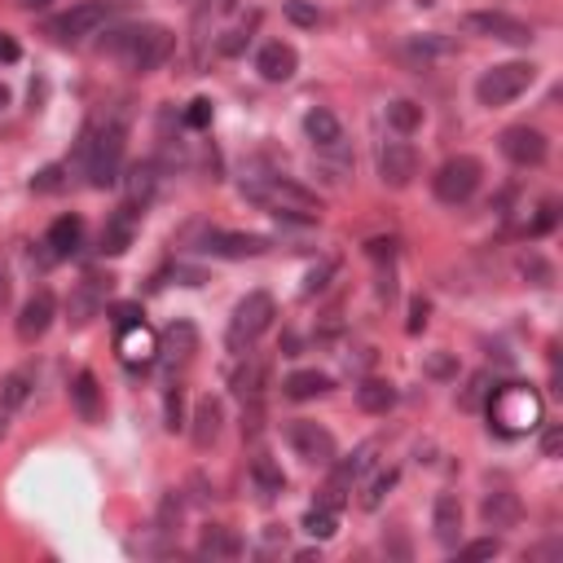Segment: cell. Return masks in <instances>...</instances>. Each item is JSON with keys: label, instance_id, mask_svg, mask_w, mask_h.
Listing matches in <instances>:
<instances>
[{"label": "cell", "instance_id": "1", "mask_svg": "<svg viewBox=\"0 0 563 563\" xmlns=\"http://www.w3.org/2000/svg\"><path fill=\"white\" fill-rule=\"evenodd\" d=\"M124 142H128V120L124 115H110L101 128L88 124L79 133V150H75V163L79 172L88 176V185L106 189L120 181V163H124Z\"/></svg>", "mask_w": 563, "mask_h": 563}, {"label": "cell", "instance_id": "2", "mask_svg": "<svg viewBox=\"0 0 563 563\" xmlns=\"http://www.w3.org/2000/svg\"><path fill=\"white\" fill-rule=\"evenodd\" d=\"M243 194L260 207H269L278 220H321V198L313 189H304L299 181H286V176H247L243 181Z\"/></svg>", "mask_w": 563, "mask_h": 563}, {"label": "cell", "instance_id": "3", "mask_svg": "<svg viewBox=\"0 0 563 563\" xmlns=\"http://www.w3.org/2000/svg\"><path fill=\"white\" fill-rule=\"evenodd\" d=\"M172 49H176V36H172L168 27H159V23L128 27V32H115V36L106 40V53L120 58V62H124L128 71H137V75L159 71V66L172 58Z\"/></svg>", "mask_w": 563, "mask_h": 563}, {"label": "cell", "instance_id": "4", "mask_svg": "<svg viewBox=\"0 0 563 563\" xmlns=\"http://www.w3.org/2000/svg\"><path fill=\"white\" fill-rule=\"evenodd\" d=\"M485 409H489V418H493V431H502V436H528V431L541 427V396H537V388H528V383H506V388H498Z\"/></svg>", "mask_w": 563, "mask_h": 563}, {"label": "cell", "instance_id": "5", "mask_svg": "<svg viewBox=\"0 0 563 563\" xmlns=\"http://www.w3.org/2000/svg\"><path fill=\"white\" fill-rule=\"evenodd\" d=\"M273 317H278V304H273V295L269 291H252V295H243L238 299V308H234V317H230V330H224V344H230V353H252L256 348V340L273 326Z\"/></svg>", "mask_w": 563, "mask_h": 563}, {"label": "cell", "instance_id": "6", "mask_svg": "<svg viewBox=\"0 0 563 563\" xmlns=\"http://www.w3.org/2000/svg\"><path fill=\"white\" fill-rule=\"evenodd\" d=\"M480 181H485L480 159H472V155H454V159H444V163L436 168L431 189H436V198H440L444 207H463V203H472V194L480 189Z\"/></svg>", "mask_w": 563, "mask_h": 563}, {"label": "cell", "instance_id": "7", "mask_svg": "<svg viewBox=\"0 0 563 563\" xmlns=\"http://www.w3.org/2000/svg\"><path fill=\"white\" fill-rule=\"evenodd\" d=\"M533 79H537V66L533 62H502V66H489L476 79V97H480V106H506L519 93H528Z\"/></svg>", "mask_w": 563, "mask_h": 563}, {"label": "cell", "instance_id": "8", "mask_svg": "<svg viewBox=\"0 0 563 563\" xmlns=\"http://www.w3.org/2000/svg\"><path fill=\"white\" fill-rule=\"evenodd\" d=\"M110 291H115V278H110V273H84V278L75 282L71 299H66V321H71L75 330H79V326H88V321L106 308Z\"/></svg>", "mask_w": 563, "mask_h": 563}, {"label": "cell", "instance_id": "9", "mask_svg": "<svg viewBox=\"0 0 563 563\" xmlns=\"http://www.w3.org/2000/svg\"><path fill=\"white\" fill-rule=\"evenodd\" d=\"M286 440H291L295 454L304 463H313V467H334V454H340V449H334V436L313 418H295L286 427Z\"/></svg>", "mask_w": 563, "mask_h": 563}, {"label": "cell", "instance_id": "10", "mask_svg": "<svg viewBox=\"0 0 563 563\" xmlns=\"http://www.w3.org/2000/svg\"><path fill=\"white\" fill-rule=\"evenodd\" d=\"M106 19H110V5H106V0H84V5H75L71 14H62V19L49 23V36L62 40V45H79V40L97 36Z\"/></svg>", "mask_w": 563, "mask_h": 563}, {"label": "cell", "instance_id": "11", "mask_svg": "<svg viewBox=\"0 0 563 563\" xmlns=\"http://www.w3.org/2000/svg\"><path fill=\"white\" fill-rule=\"evenodd\" d=\"M194 353H198V330H194L189 321H172V326L163 330V340H159V357H155V362H163L168 383H176V375L194 362Z\"/></svg>", "mask_w": 563, "mask_h": 563}, {"label": "cell", "instance_id": "12", "mask_svg": "<svg viewBox=\"0 0 563 563\" xmlns=\"http://www.w3.org/2000/svg\"><path fill=\"white\" fill-rule=\"evenodd\" d=\"M115 353H120V362H124L128 370H146V366H155V357H159V334H155L146 321L120 326Z\"/></svg>", "mask_w": 563, "mask_h": 563}, {"label": "cell", "instance_id": "13", "mask_svg": "<svg viewBox=\"0 0 563 563\" xmlns=\"http://www.w3.org/2000/svg\"><path fill=\"white\" fill-rule=\"evenodd\" d=\"M498 146H502V155H506L515 168H541L546 155H550V142H546L537 128H528V124L506 128V133L498 137Z\"/></svg>", "mask_w": 563, "mask_h": 563}, {"label": "cell", "instance_id": "14", "mask_svg": "<svg viewBox=\"0 0 563 563\" xmlns=\"http://www.w3.org/2000/svg\"><path fill=\"white\" fill-rule=\"evenodd\" d=\"M53 317H58V299H53V291L40 286V291L23 304V313H19V340H23V344L45 340L49 326H53Z\"/></svg>", "mask_w": 563, "mask_h": 563}, {"label": "cell", "instance_id": "15", "mask_svg": "<svg viewBox=\"0 0 563 563\" xmlns=\"http://www.w3.org/2000/svg\"><path fill=\"white\" fill-rule=\"evenodd\" d=\"M32 383H36V370H32V366H19V370H10L5 379H0V440L10 436V423H14V414L27 405V396H32Z\"/></svg>", "mask_w": 563, "mask_h": 563}, {"label": "cell", "instance_id": "16", "mask_svg": "<svg viewBox=\"0 0 563 563\" xmlns=\"http://www.w3.org/2000/svg\"><path fill=\"white\" fill-rule=\"evenodd\" d=\"M79 238H84V220L79 216H58L53 224H49V234H45V256H40V265H58V260H66V256H75L79 252Z\"/></svg>", "mask_w": 563, "mask_h": 563}, {"label": "cell", "instance_id": "17", "mask_svg": "<svg viewBox=\"0 0 563 563\" xmlns=\"http://www.w3.org/2000/svg\"><path fill=\"white\" fill-rule=\"evenodd\" d=\"M379 176H383V185L405 189V185L418 176V155H414V146H409V142H388V146L379 150Z\"/></svg>", "mask_w": 563, "mask_h": 563}, {"label": "cell", "instance_id": "18", "mask_svg": "<svg viewBox=\"0 0 563 563\" xmlns=\"http://www.w3.org/2000/svg\"><path fill=\"white\" fill-rule=\"evenodd\" d=\"M467 32H480L489 40H502V45H533V27L511 19V14H472L467 19Z\"/></svg>", "mask_w": 563, "mask_h": 563}, {"label": "cell", "instance_id": "19", "mask_svg": "<svg viewBox=\"0 0 563 563\" xmlns=\"http://www.w3.org/2000/svg\"><path fill=\"white\" fill-rule=\"evenodd\" d=\"M203 252L224 256V260H247V256H265V252H269V238H260V234H220V230H211V234L203 238Z\"/></svg>", "mask_w": 563, "mask_h": 563}, {"label": "cell", "instance_id": "20", "mask_svg": "<svg viewBox=\"0 0 563 563\" xmlns=\"http://www.w3.org/2000/svg\"><path fill=\"white\" fill-rule=\"evenodd\" d=\"M431 528H436V541L444 550H454L463 541V502L454 493H440L436 506H431Z\"/></svg>", "mask_w": 563, "mask_h": 563}, {"label": "cell", "instance_id": "21", "mask_svg": "<svg viewBox=\"0 0 563 563\" xmlns=\"http://www.w3.org/2000/svg\"><path fill=\"white\" fill-rule=\"evenodd\" d=\"M256 71H260L269 84H286V79L299 71V53H295L286 40H269V45L256 53Z\"/></svg>", "mask_w": 563, "mask_h": 563}, {"label": "cell", "instance_id": "22", "mask_svg": "<svg viewBox=\"0 0 563 563\" xmlns=\"http://www.w3.org/2000/svg\"><path fill=\"white\" fill-rule=\"evenodd\" d=\"M247 362L234 370V379H230V388H234V396L243 401V405H252V401H265V388H269V362L265 357H252V353H243Z\"/></svg>", "mask_w": 563, "mask_h": 563}, {"label": "cell", "instance_id": "23", "mask_svg": "<svg viewBox=\"0 0 563 563\" xmlns=\"http://www.w3.org/2000/svg\"><path fill=\"white\" fill-rule=\"evenodd\" d=\"M220 427H224V405L216 396H203L194 405V418H189V440L194 449H211L220 440Z\"/></svg>", "mask_w": 563, "mask_h": 563}, {"label": "cell", "instance_id": "24", "mask_svg": "<svg viewBox=\"0 0 563 563\" xmlns=\"http://www.w3.org/2000/svg\"><path fill=\"white\" fill-rule=\"evenodd\" d=\"M137 238V211L133 207H120L115 216L106 220V230H101V252L106 256H124Z\"/></svg>", "mask_w": 563, "mask_h": 563}, {"label": "cell", "instance_id": "25", "mask_svg": "<svg viewBox=\"0 0 563 563\" xmlns=\"http://www.w3.org/2000/svg\"><path fill=\"white\" fill-rule=\"evenodd\" d=\"M480 519H485L489 528H515V524L524 519V506H519V498H515L511 489H493V493L485 498V506H480Z\"/></svg>", "mask_w": 563, "mask_h": 563}, {"label": "cell", "instance_id": "26", "mask_svg": "<svg viewBox=\"0 0 563 563\" xmlns=\"http://www.w3.org/2000/svg\"><path fill=\"white\" fill-rule=\"evenodd\" d=\"M155 194H159V163L146 159V163H137V168L128 172V203H124V207H133V211L142 207V211H146V207L155 203Z\"/></svg>", "mask_w": 563, "mask_h": 563}, {"label": "cell", "instance_id": "27", "mask_svg": "<svg viewBox=\"0 0 563 563\" xmlns=\"http://www.w3.org/2000/svg\"><path fill=\"white\" fill-rule=\"evenodd\" d=\"M71 405H75V414H79L84 423H97V418H101V388H97L93 370H79V375L71 379Z\"/></svg>", "mask_w": 563, "mask_h": 563}, {"label": "cell", "instance_id": "28", "mask_svg": "<svg viewBox=\"0 0 563 563\" xmlns=\"http://www.w3.org/2000/svg\"><path fill=\"white\" fill-rule=\"evenodd\" d=\"M304 133L313 137V146L317 150H334V146H344V128H340V120L330 115V110H308V120H304Z\"/></svg>", "mask_w": 563, "mask_h": 563}, {"label": "cell", "instance_id": "29", "mask_svg": "<svg viewBox=\"0 0 563 563\" xmlns=\"http://www.w3.org/2000/svg\"><path fill=\"white\" fill-rule=\"evenodd\" d=\"M198 554H207V559H238L243 554V537L230 533V528H220V524H207L203 541H198Z\"/></svg>", "mask_w": 563, "mask_h": 563}, {"label": "cell", "instance_id": "30", "mask_svg": "<svg viewBox=\"0 0 563 563\" xmlns=\"http://www.w3.org/2000/svg\"><path fill=\"white\" fill-rule=\"evenodd\" d=\"M282 388H286L291 401H313V396H326L330 392V375H321V370H295Z\"/></svg>", "mask_w": 563, "mask_h": 563}, {"label": "cell", "instance_id": "31", "mask_svg": "<svg viewBox=\"0 0 563 563\" xmlns=\"http://www.w3.org/2000/svg\"><path fill=\"white\" fill-rule=\"evenodd\" d=\"M357 405H362L366 414H388V409L396 405V388H392L388 379H366V383L357 388Z\"/></svg>", "mask_w": 563, "mask_h": 563}, {"label": "cell", "instance_id": "32", "mask_svg": "<svg viewBox=\"0 0 563 563\" xmlns=\"http://www.w3.org/2000/svg\"><path fill=\"white\" fill-rule=\"evenodd\" d=\"M493 388H498V383H493V375H489V370H480V375H472V379H467V388L458 392V409H467V414H480V409L489 405V396H493Z\"/></svg>", "mask_w": 563, "mask_h": 563}, {"label": "cell", "instance_id": "33", "mask_svg": "<svg viewBox=\"0 0 563 563\" xmlns=\"http://www.w3.org/2000/svg\"><path fill=\"white\" fill-rule=\"evenodd\" d=\"M252 480H256V489L265 493V498H278L282 489H286V476H282V467H273V458H252Z\"/></svg>", "mask_w": 563, "mask_h": 563}, {"label": "cell", "instance_id": "34", "mask_svg": "<svg viewBox=\"0 0 563 563\" xmlns=\"http://www.w3.org/2000/svg\"><path fill=\"white\" fill-rule=\"evenodd\" d=\"M388 124H392L401 137H405V133H414V128L423 124V106H414V101H405V97H401V101H392V106H388Z\"/></svg>", "mask_w": 563, "mask_h": 563}, {"label": "cell", "instance_id": "35", "mask_svg": "<svg viewBox=\"0 0 563 563\" xmlns=\"http://www.w3.org/2000/svg\"><path fill=\"white\" fill-rule=\"evenodd\" d=\"M334 524H340V511H330V506H321V502L304 515V528H308V537H317V541H330V537H334Z\"/></svg>", "mask_w": 563, "mask_h": 563}, {"label": "cell", "instance_id": "36", "mask_svg": "<svg viewBox=\"0 0 563 563\" xmlns=\"http://www.w3.org/2000/svg\"><path fill=\"white\" fill-rule=\"evenodd\" d=\"M286 19H291L295 27H317V23H321V10L308 5V0H286Z\"/></svg>", "mask_w": 563, "mask_h": 563}, {"label": "cell", "instance_id": "37", "mask_svg": "<svg viewBox=\"0 0 563 563\" xmlns=\"http://www.w3.org/2000/svg\"><path fill=\"white\" fill-rule=\"evenodd\" d=\"M159 533H181V498L176 493H168L163 498V506H159Z\"/></svg>", "mask_w": 563, "mask_h": 563}, {"label": "cell", "instance_id": "38", "mask_svg": "<svg viewBox=\"0 0 563 563\" xmlns=\"http://www.w3.org/2000/svg\"><path fill=\"white\" fill-rule=\"evenodd\" d=\"M463 559H493V554H502V541L498 537H480V541H467V546H454Z\"/></svg>", "mask_w": 563, "mask_h": 563}, {"label": "cell", "instance_id": "39", "mask_svg": "<svg viewBox=\"0 0 563 563\" xmlns=\"http://www.w3.org/2000/svg\"><path fill=\"white\" fill-rule=\"evenodd\" d=\"M62 185H66V168H45V172H36V181H32L36 194H58Z\"/></svg>", "mask_w": 563, "mask_h": 563}, {"label": "cell", "instance_id": "40", "mask_svg": "<svg viewBox=\"0 0 563 563\" xmlns=\"http://www.w3.org/2000/svg\"><path fill=\"white\" fill-rule=\"evenodd\" d=\"M392 485H396V472H379V476H375V485L366 489V498H362V506H366V511H375V506L383 502V493H388Z\"/></svg>", "mask_w": 563, "mask_h": 563}, {"label": "cell", "instance_id": "41", "mask_svg": "<svg viewBox=\"0 0 563 563\" xmlns=\"http://www.w3.org/2000/svg\"><path fill=\"white\" fill-rule=\"evenodd\" d=\"M185 124H189V128H207V124H211V101H207V97L189 101V110H185Z\"/></svg>", "mask_w": 563, "mask_h": 563}, {"label": "cell", "instance_id": "42", "mask_svg": "<svg viewBox=\"0 0 563 563\" xmlns=\"http://www.w3.org/2000/svg\"><path fill=\"white\" fill-rule=\"evenodd\" d=\"M554 220H559V203H541V216L528 224V234H533V238H537V234H550Z\"/></svg>", "mask_w": 563, "mask_h": 563}, {"label": "cell", "instance_id": "43", "mask_svg": "<svg viewBox=\"0 0 563 563\" xmlns=\"http://www.w3.org/2000/svg\"><path fill=\"white\" fill-rule=\"evenodd\" d=\"M176 427H185V414H181V388H176V383H168V431H176Z\"/></svg>", "mask_w": 563, "mask_h": 563}, {"label": "cell", "instance_id": "44", "mask_svg": "<svg viewBox=\"0 0 563 563\" xmlns=\"http://www.w3.org/2000/svg\"><path fill=\"white\" fill-rule=\"evenodd\" d=\"M366 256L379 260V265H392V260H396V243H392V238H375V243L366 247Z\"/></svg>", "mask_w": 563, "mask_h": 563}, {"label": "cell", "instance_id": "45", "mask_svg": "<svg viewBox=\"0 0 563 563\" xmlns=\"http://www.w3.org/2000/svg\"><path fill=\"white\" fill-rule=\"evenodd\" d=\"M427 317H431V304H427V299L418 295V299L409 304V326H405V330H409V334H418V330L427 326Z\"/></svg>", "mask_w": 563, "mask_h": 563}, {"label": "cell", "instance_id": "46", "mask_svg": "<svg viewBox=\"0 0 563 563\" xmlns=\"http://www.w3.org/2000/svg\"><path fill=\"white\" fill-rule=\"evenodd\" d=\"M524 273H533V278H537V286H550V269H546V260H541V256H528V260H524Z\"/></svg>", "mask_w": 563, "mask_h": 563}, {"label": "cell", "instance_id": "47", "mask_svg": "<svg viewBox=\"0 0 563 563\" xmlns=\"http://www.w3.org/2000/svg\"><path fill=\"white\" fill-rule=\"evenodd\" d=\"M379 299H396V273H392V265L388 269H379Z\"/></svg>", "mask_w": 563, "mask_h": 563}, {"label": "cell", "instance_id": "48", "mask_svg": "<svg viewBox=\"0 0 563 563\" xmlns=\"http://www.w3.org/2000/svg\"><path fill=\"white\" fill-rule=\"evenodd\" d=\"M10 295H14V282H10V265L0 260V313L10 308Z\"/></svg>", "mask_w": 563, "mask_h": 563}, {"label": "cell", "instance_id": "49", "mask_svg": "<svg viewBox=\"0 0 563 563\" xmlns=\"http://www.w3.org/2000/svg\"><path fill=\"white\" fill-rule=\"evenodd\" d=\"M243 45H247V32L238 27V32H230V36L220 40V53H243Z\"/></svg>", "mask_w": 563, "mask_h": 563}, {"label": "cell", "instance_id": "50", "mask_svg": "<svg viewBox=\"0 0 563 563\" xmlns=\"http://www.w3.org/2000/svg\"><path fill=\"white\" fill-rule=\"evenodd\" d=\"M330 273H334V265H321L317 273H308V286H304V295H317V291L326 286V278H330Z\"/></svg>", "mask_w": 563, "mask_h": 563}, {"label": "cell", "instance_id": "51", "mask_svg": "<svg viewBox=\"0 0 563 563\" xmlns=\"http://www.w3.org/2000/svg\"><path fill=\"white\" fill-rule=\"evenodd\" d=\"M133 321H142V308L137 304H120L115 308V326H133Z\"/></svg>", "mask_w": 563, "mask_h": 563}, {"label": "cell", "instance_id": "52", "mask_svg": "<svg viewBox=\"0 0 563 563\" xmlns=\"http://www.w3.org/2000/svg\"><path fill=\"white\" fill-rule=\"evenodd\" d=\"M559 444H563V431H559V427H550V431L541 436V449H546V458H554V454H559Z\"/></svg>", "mask_w": 563, "mask_h": 563}, {"label": "cell", "instance_id": "53", "mask_svg": "<svg viewBox=\"0 0 563 563\" xmlns=\"http://www.w3.org/2000/svg\"><path fill=\"white\" fill-rule=\"evenodd\" d=\"M427 370H431V375H454V362H449V357H431Z\"/></svg>", "mask_w": 563, "mask_h": 563}, {"label": "cell", "instance_id": "54", "mask_svg": "<svg viewBox=\"0 0 563 563\" xmlns=\"http://www.w3.org/2000/svg\"><path fill=\"white\" fill-rule=\"evenodd\" d=\"M19 5H23V10H49L53 0H19Z\"/></svg>", "mask_w": 563, "mask_h": 563}, {"label": "cell", "instance_id": "55", "mask_svg": "<svg viewBox=\"0 0 563 563\" xmlns=\"http://www.w3.org/2000/svg\"><path fill=\"white\" fill-rule=\"evenodd\" d=\"M418 5H436V0H418Z\"/></svg>", "mask_w": 563, "mask_h": 563}]
</instances>
